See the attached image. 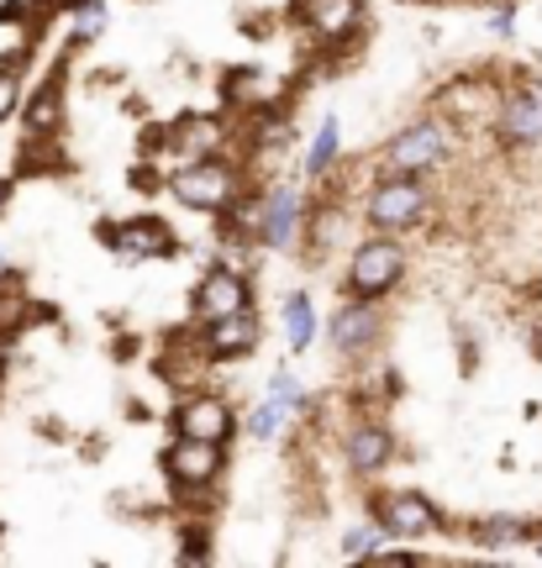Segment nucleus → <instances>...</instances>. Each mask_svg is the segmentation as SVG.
Here are the masks:
<instances>
[{"label": "nucleus", "mask_w": 542, "mask_h": 568, "mask_svg": "<svg viewBox=\"0 0 542 568\" xmlns=\"http://www.w3.org/2000/svg\"><path fill=\"white\" fill-rule=\"evenodd\" d=\"M364 211H369V221H375V227H384V232H395V227H411V221L426 211L422 179H416V174H395V179H384V185L369 189Z\"/></svg>", "instance_id": "4"}, {"label": "nucleus", "mask_w": 542, "mask_h": 568, "mask_svg": "<svg viewBox=\"0 0 542 568\" xmlns=\"http://www.w3.org/2000/svg\"><path fill=\"white\" fill-rule=\"evenodd\" d=\"M216 142H221V127H216L212 117H180L174 121V132L164 138V148L180 159V164H189V159L216 153Z\"/></svg>", "instance_id": "15"}, {"label": "nucleus", "mask_w": 542, "mask_h": 568, "mask_svg": "<svg viewBox=\"0 0 542 568\" xmlns=\"http://www.w3.org/2000/svg\"><path fill=\"white\" fill-rule=\"evenodd\" d=\"M379 526L390 532V537H405V543H416V537H432L443 516H437V505L416 490H395V495L379 500Z\"/></svg>", "instance_id": "6"}, {"label": "nucleus", "mask_w": 542, "mask_h": 568, "mask_svg": "<svg viewBox=\"0 0 542 568\" xmlns=\"http://www.w3.org/2000/svg\"><path fill=\"white\" fill-rule=\"evenodd\" d=\"M343 553H348V558H375L379 532L375 526H354V532H343Z\"/></svg>", "instance_id": "24"}, {"label": "nucleus", "mask_w": 542, "mask_h": 568, "mask_svg": "<svg viewBox=\"0 0 542 568\" xmlns=\"http://www.w3.org/2000/svg\"><path fill=\"white\" fill-rule=\"evenodd\" d=\"M405 274V248L395 237H369V242H358L354 259H348V290L364 295V301H375V295H390Z\"/></svg>", "instance_id": "2"}, {"label": "nucleus", "mask_w": 542, "mask_h": 568, "mask_svg": "<svg viewBox=\"0 0 542 568\" xmlns=\"http://www.w3.org/2000/svg\"><path fill=\"white\" fill-rule=\"evenodd\" d=\"M17 74H0V121L11 117V111H17Z\"/></svg>", "instance_id": "25"}, {"label": "nucleus", "mask_w": 542, "mask_h": 568, "mask_svg": "<svg viewBox=\"0 0 542 568\" xmlns=\"http://www.w3.org/2000/svg\"><path fill=\"white\" fill-rule=\"evenodd\" d=\"M284 416H290V405H280V401H274V395H269V401H263L259 411L248 416V432H253V437H274Z\"/></svg>", "instance_id": "22"}, {"label": "nucleus", "mask_w": 542, "mask_h": 568, "mask_svg": "<svg viewBox=\"0 0 542 568\" xmlns=\"http://www.w3.org/2000/svg\"><path fill=\"white\" fill-rule=\"evenodd\" d=\"M0 280H6V253H0Z\"/></svg>", "instance_id": "27"}, {"label": "nucleus", "mask_w": 542, "mask_h": 568, "mask_svg": "<svg viewBox=\"0 0 542 568\" xmlns=\"http://www.w3.org/2000/svg\"><path fill=\"white\" fill-rule=\"evenodd\" d=\"M169 189H174V200L180 206H189V211H227L237 200V174L216 153H206V159H189L174 179H169Z\"/></svg>", "instance_id": "1"}, {"label": "nucleus", "mask_w": 542, "mask_h": 568, "mask_svg": "<svg viewBox=\"0 0 542 568\" xmlns=\"http://www.w3.org/2000/svg\"><path fill=\"white\" fill-rule=\"evenodd\" d=\"M174 426H180V437L227 443L232 437V411H227V401H216V395H185L180 411H174Z\"/></svg>", "instance_id": "7"}, {"label": "nucleus", "mask_w": 542, "mask_h": 568, "mask_svg": "<svg viewBox=\"0 0 542 568\" xmlns=\"http://www.w3.org/2000/svg\"><path fill=\"white\" fill-rule=\"evenodd\" d=\"M511 22H517V11H511V6H500V11H490V32H500V37L511 32Z\"/></svg>", "instance_id": "26"}, {"label": "nucleus", "mask_w": 542, "mask_h": 568, "mask_svg": "<svg viewBox=\"0 0 542 568\" xmlns=\"http://www.w3.org/2000/svg\"><path fill=\"white\" fill-rule=\"evenodd\" d=\"M332 348L337 353H364L369 342H375V331H379V316H375V306L358 295L354 306H343L337 316H332Z\"/></svg>", "instance_id": "14"}, {"label": "nucleus", "mask_w": 542, "mask_h": 568, "mask_svg": "<svg viewBox=\"0 0 542 568\" xmlns=\"http://www.w3.org/2000/svg\"><path fill=\"white\" fill-rule=\"evenodd\" d=\"M0 211H6V185H0Z\"/></svg>", "instance_id": "28"}, {"label": "nucleus", "mask_w": 542, "mask_h": 568, "mask_svg": "<svg viewBox=\"0 0 542 568\" xmlns=\"http://www.w3.org/2000/svg\"><path fill=\"white\" fill-rule=\"evenodd\" d=\"M390 452H395V443H390V432L384 426H358L354 437H348V463H354L358 473H375L390 463Z\"/></svg>", "instance_id": "16"}, {"label": "nucleus", "mask_w": 542, "mask_h": 568, "mask_svg": "<svg viewBox=\"0 0 542 568\" xmlns=\"http://www.w3.org/2000/svg\"><path fill=\"white\" fill-rule=\"evenodd\" d=\"M117 248L121 259H164V253H174V232H169L159 216H138V221H121L117 232Z\"/></svg>", "instance_id": "11"}, {"label": "nucleus", "mask_w": 542, "mask_h": 568, "mask_svg": "<svg viewBox=\"0 0 542 568\" xmlns=\"http://www.w3.org/2000/svg\"><path fill=\"white\" fill-rule=\"evenodd\" d=\"M295 17H301V26H306V32H316V37L337 43V37H354V32H358V22H364V6H358V0H295Z\"/></svg>", "instance_id": "8"}, {"label": "nucleus", "mask_w": 542, "mask_h": 568, "mask_svg": "<svg viewBox=\"0 0 542 568\" xmlns=\"http://www.w3.org/2000/svg\"><path fill=\"white\" fill-rule=\"evenodd\" d=\"M269 395H274L280 405H290V411H295V405H306V390H301V379L290 374V369H280V374L269 379Z\"/></svg>", "instance_id": "23"}, {"label": "nucleus", "mask_w": 542, "mask_h": 568, "mask_svg": "<svg viewBox=\"0 0 542 568\" xmlns=\"http://www.w3.org/2000/svg\"><path fill=\"white\" fill-rule=\"evenodd\" d=\"M532 537V526L527 521H511V516H496V521H479L474 526V543L479 547H517Z\"/></svg>", "instance_id": "19"}, {"label": "nucleus", "mask_w": 542, "mask_h": 568, "mask_svg": "<svg viewBox=\"0 0 542 568\" xmlns=\"http://www.w3.org/2000/svg\"><path fill=\"white\" fill-rule=\"evenodd\" d=\"M500 132L517 142H538L542 138V79H527L506 106H500Z\"/></svg>", "instance_id": "13"}, {"label": "nucleus", "mask_w": 542, "mask_h": 568, "mask_svg": "<svg viewBox=\"0 0 542 568\" xmlns=\"http://www.w3.org/2000/svg\"><path fill=\"white\" fill-rule=\"evenodd\" d=\"M311 337H316V310H311V301L295 290V295H284V342H290L295 353H306Z\"/></svg>", "instance_id": "17"}, {"label": "nucleus", "mask_w": 542, "mask_h": 568, "mask_svg": "<svg viewBox=\"0 0 542 568\" xmlns=\"http://www.w3.org/2000/svg\"><path fill=\"white\" fill-rule=\"evenodd\" d=\"M53 127H58V85H47V90L32 100V111H26V138H53Z\"/></svg>", "instance_id": "20"}, {"label": "nucleus", "mask_w": 542, "mask_h": 568, "mask_svg": "<svg viewBox=\"0 0 542 568\" xmlns=\"http://www.w3.org/2000/svg\"><path fill=\"white\" fill-rule=\"evenodd\" d=\"M100 32H106V6H100V0H79V6H74V37L90 43Z\"/></svg>", "instance_id": "21"}, {"label": "nucleus", "mask_w": 542, "mask_h": 568, "mask_svg": "<svg viewBox=\"0 0 542 568\" xmlns=\"http://www.w3.org/2000/svg\"><path fill=\"white\" fill-rule=\"evenodd\" d=\"M453 148V132L443 127V121H416V127H405L401 138L390 142V168L395 174H426V168H437L443 159H448Z\"/></svg>", "instance_id": "3"}, {"label": "nucleus", "mask_w": 542, "mask_h": 568, "mask_svg": "<svg viewBox=\"0 0 542 568\" xmlns=\"http://www.w3.org/2000/svg\"><path fill=\"white\" fill-rule=\"evenodd\" d=\"M259 237H263V248H290V242L301 237V195H295V189L280 185L269 200H263Z\"/></svg>", "instance_id": "12"}, {"label": "nucleus", "mask_w": 542, "mask_h": 568, "mask_svg": "<svg viewBox=\"0 0 542 568\" xmlns=\"http://www.w3.org/2000/svg\"><path fill=\"white\" fill-rule=\"evenodd\" d=\"M253 342H259V316L248 306L206 321V358H242Z\"/></svg>", "instance_id": "10"}, {"label": "nucleus", "mask_w": 542, "mask_h": 568, "mask_svg": "<svg viewBox=\"0 0 542 568\" xmlns=\"http://www.w3.org/2000/svg\"><path fill=\"white\" fill-rule=\"evenodd\" d=\"M164 469L180 490H206L221 473V443H200V437H174L164 452Z\"/></svg>", "instance_id": "5"}, {"label": "nucleus", "mask_w": 542, "mask_h": 568, "mask_svg": "<svg viewBox=\"0 0 542 568\" xmlns=\"http://www.w3.org/2000/svg\"><path fill=\"white\" fill-rule=\"evenodd\" d=\"M337 148H343V127H337V117H327L322 127H316L311 153H306V174H311V179H322V174L337 164Z\"/></svg>", "instance_id": "18"}, {"label": "nucleus", "mask_w": 542, "mask_h": 568, "mask_svg": "<svg viewBox=\"0 0 542 568\" xmlns=\"http://www.w3.org/2000/svg\"><path fill=\"white\" fill-rule=\"evenodd\" d=\"M248 306V284L242 274L232 269H212L206 280L195 284V310H200V321H216V316H232V310Z\"/></svg>", "instance_id": "9"}]
</instances>
